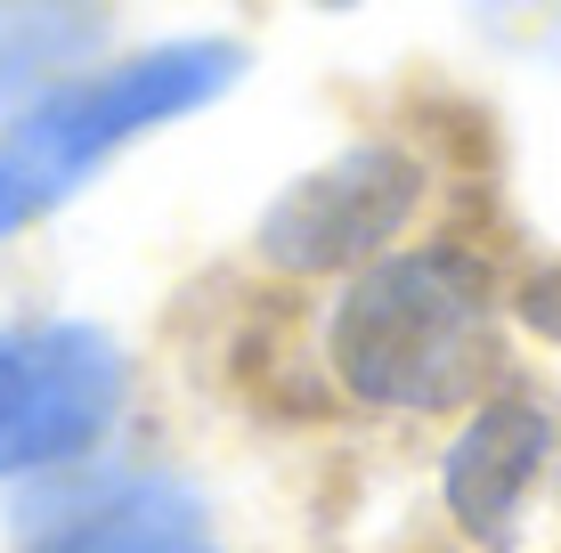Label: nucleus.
<instances>
[{"label":"nucleus","instance_id":"nucleus-1","mask_svg":"<svg viewBox=\"0 0 561 553\" xmlns=\"http://www.w3.org/2000/svg\"><path fill=\"white\" fill-rule=\"evenodd\" d=\"M334 375L366 407L432 415L463 407L496 383V310L489 277L463 253H408L375 261L334 310Z\"/></svg>","mask_w":561,"mask_h":553},{"label":"nucleus","instance_id":"nucleus-3","mask_svg":"<svg viewBox=\"0 0 561 553\" xmlns=\"http://www.w3.org/2000/svg\"><path fill=\"white\" fill-rule=\"evenodd\" d=\"M123 415V350L99 326L0 334V481L73 464Z\"/></svg>","mask_w":561,"mask_h":553},{"label":"nucleus","instance_id":"nucleus-6","mask_svg":"<svg viewBox=\"0 0 561 553\" xmlns=\"http://www.w3.org/2000/svg\"><path fill=\"white\" fill-rule=\"evenodd\" d=\"M33 553H220L204 538L196 505L163 481H123L99 497L66 505L57 521L33 538Z\"/></svg>","mask_w":561,"mask_h":553},{"label":"nucleus","instance_id":"nucleus-7","mask_svg":"<svg viewBox=\"0 0 561 553\" xmlns=\"http://www.w3.org/2000/svg\"><path fill=\"white\" fill-rule=\"evenodd\" d=\"M489 33L505 42H529V49H553L561 57V0H480Z\"/></svg>","mask_w":561,"mask_h":553},{"label":"nucleus","instance_id":"nucleus-5","mask_svg":"<svg viewBox=\"0 0 561 553\" xmlns=\"http://www.w3.org/2000/svg\"><path fill=\"white\" fill-rule=\"evenodd\" d=\"M546 456H553L546 407H529V399H489V407L456 431L448 472H439L456 529H472L480 545H505L513 521H520V497H529L537 472H546Z\"/></svg>","mask_w":561,"mask_h":553},{"label":"nucleus","instance_id":"nucleus-4","mask_svg":"<svg viewBox=\"0 0 561 553\" xmlns=\"http://www.w3.org/2000/svg\"><path fill=\"white\" fill-rule=\"evenodd\" d=\"M423 204V163L408 147H351L325 171L294 180L261 220V261L294 277H325V269H366Z\"/></svg>","mask_w":561,"mask_h":553},{"label":"nucleus","instance_id":"nucleus-8","mask_svg":"<svg viewBox=\"0 0 561 553\" xmlns=\"http://www.w3.org/2000/svg\"><path fill=\"white\" fill-rule=\"evenodd\" d=\"M318 9H351V0H318Z\"/></svg>","mask_w":561,"mask_h":553},{"label":"nucleus","instance_id":"nucleus-2","mask_svg":"<svg viewBox=\"0 0 561 553\" xmlns=\"http://www.w3.org/2000/svg\"><path fill=\"white\" fill-rule=\"evenodd\" d=\"M237 73H244V57L228 42H171V49H147L114 73H90V82L57 90L33 114H16L0 130V237H16L25 220L57 212L139 130L211 106Z\"/></svg>","mask_w":561,"mask_h":553}]
</instances>
